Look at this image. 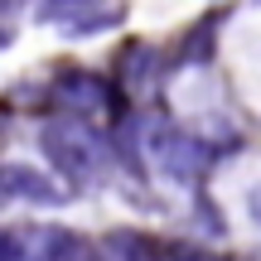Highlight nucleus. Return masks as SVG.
<instances>
[{
	"instance_id": "1",
	"label": "nucleus",
	"mask_w": 261,
	"mask_h": 261,
	"mask_svg": "<svg viewBox=\"0 0 261 261\" xmlns=\"http://www.w3.org/2000/svg\"><path fill=\"white\" fill-rule=\"evenodd\" d=\"M39 150L54 165L58 179L68 184H102L112 174V136H102L92 121L83 116H54L39 130Z\"/></svg>"
},
{
	"instance_id": "2",
	"label": "nucleus",
	"mask_w": 261,
	"mask_h": 261,
	"mask_svg": "<svg viewBox=\"0 0 261 261\" xmlns=\"http://www.w3.org/2000/svg\"><path fill=\"white\" fill-rule=\"evenodd\" d=\"M140 145H145V165H155L165 179H174L184 189H203L213 165L237 150V145H213L208 136H194V130L169 126V121H145L140 126Z\"/></svg>"
},
{
	"instance_id": "3",
	"label": "nucleus",
	"mask_w": 261,
	"mask_h": 261,
	"mask_svg": "<svg viewBox=\"0 0 261 261\" xmlns=\"http://www.w3.org/2000/svg\"><path fill=\"white\" fill-rule=\"evenodd\" d=\"M48 92H54V102L63 107L68 116H83V121L116 107V87L107 83L102 73H92V68H63Z\"/></svg>"
},
{
	"instance_id": "4",
	"label": "nucleus",
	"mask_w": 261,
	"mask_h": 261,
	"mask_svg": "<svg viewBox=\"0 0 261 261\" xmlns=\"http://www.w3.org/2000/svg\"><path fill=\"white\" fill-rule=\"evenodd\" d=\"M0 194L19 198V203H34V208H63L68 203V189L34 165H0Z\"/></svg>"
},
{
	"instance_id": "5",
	"label": "nucleus",
	"mask_w": 261,
	"mask_h": 261,
	"mask_svg": "<svg viewBox=\"0 0 261 261\" xmlns=\"http://www.w3.org/2000/svg\"><path fill=\"white\" fill-rule=\"evenodd\" d=\"M29 261H107V256H102V247L92 237L73 232V227H48Z\"/></svg>"
},
{
	"instance_id": "6",
	"label": "nucleus",
	"mask_w": 261,
	"mask_h": 261,
	"mask_svg": "<svg viewBox=\"0 0 261 261\" xmlns=\"http://www.w3.org/2000/svg\"><path fill=\"white\" fill-rule=\"evenodd\" d=\"M102 252H107V261H169V242L140 232V227H116L102 242Z\"/></svg>"
},
{
	"instance_id": "7",
	"label": "nucleus",
	"mask_w": 261,
	"mask_h": 261,
	"mask_svg": "<svg viewBox=\"0 0 261 261\" xmlns=\"http://www.w3.org/2000/svg\"><path fill=\"white\" fill-rule=\"evenodd\" d=\"M223 24H227L223 10H213L208 19H194V24H189V34L179 39V63H184V68H203L208 58H213V48H218Z\"/></svg>"
},
{
	"instance_id": "8",
	"label": "nucleus",
	"mask_w": 261,
	"mask_h": 261,
	"mask_svg": "<svg viewBox=\"0 0 261 261\" xmlns=\"http://www.w3.org/2000/svg\"><path fill=\"white\" fill-rule=\"evenodd\" d=\"M169 68L160 63V54L150 44H130L126 54H121V87L126 92H145L150 83H160Z\"/></svg>"
},
{
	"instance_id": "9",
	"label": "nucleus",
	"mask_w": 261,
	"mask_h": 261,
	"mask_svg": "<svg viewBox=\"0 0 261 261\" xmlns=\"http://www.w3.org/2000/svg\"><path fill=\"white\" fill-rule=\"evenodd\" d=\"M54 24L63 29V34H102V29L121 24V10L116 5H77V10L54 15Z\"/></svg>"
},
{
	"instance_id": "10",
	"label": "nucleus",
	"mask_w": 261,
	"mask_h": 261,
	"mask_svg": "<svg viewBox=\"0 0 261 261\" xmlns=\"http://www.w3.org/2000/svg\"><path fill=\"white\" fill-rule=\"evenodd\" d=\"M194 218H198V227H203V232H213V237H223V232H227L223 208H218L213 198L203 194V189H194Z\"/></svg>"
},
{
	"instance_id": "11",
	"label": "nucleus",
	"mask_w": 261,
	"mask_h": 261,
	"mask_svg": "<svg viewBox=\"0 0 261 261\" xmlns=\"http://www.w3.org/2000/svg\"><path fill=\"white\" fill-rule=\"evenodd\" d=\"M0 261H29L24 242H19L15 232H0Z\"/></svg>"
},
{
	"instance_id": "12",
	"label": "nucleus",
	"mask_w": 261,
	"mask_h": 261,
	"mask_svg": "<svg viewBox=\"0 0 261 261\" xmlns=\"http://www.w3.org/2000/svg\"><path fill=\"white\" fill-rule=\"evenodd\" d=\"M77 5H97V0H44V19L63 15V10H77Z\"/></svg>"
},
{
	"instance_id": "13",
	"label": "nucleus",
	"mask_w": 261,
	"mask_h": 261,
	"mask_svg": "<svg viewBox=\"0 0 261 261\" xmlns=\"http://www.w3.org/2000/svg\"><path fill=\"white\" fill-rule=\"evenodd\" d=\"M247 213H252V223L261 227V184H252V189H247Z\"/></svg>"
},
{
	"instance_id": "14",
	"label": "nucleus",
	"mask_w": 261,
	"mask_h": 261,
	"mask_svg": "<svg viewBox=\"0 0 261 261\" xmlns=\"http://www.w3.org/2000/svg\"><path fill=\"white\" fill-rule=\"evenodd\" d=\"M5 44H10V29H0V48H5Z\"/></svg>"
}]
</instances>
